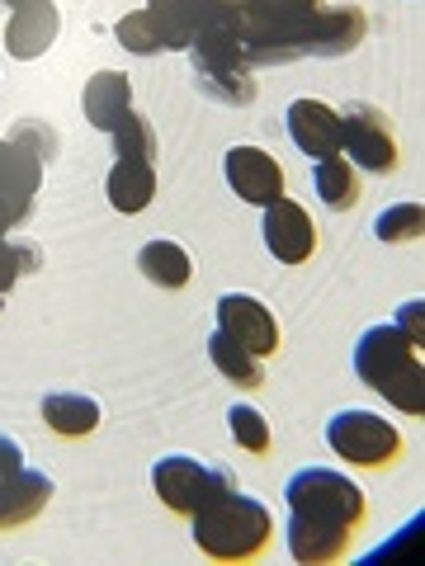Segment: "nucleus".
<instances>
[{
  "mask_svg": "<svg viewBox=\"0 0 425 566\" xmlns=\"http://www.w3.org/2000/svg\"><path fill=\"white\" fill-rule=\"evenodd\" d=\"M208 359L227 382H237V387H260L265 382V359H256L251 349L237 345L232 335H222V331L208 335Z\"/></svg>",
  "mask_w": 425,
  "mask_h": 566,
  "instance_id": "nucleus-22",
  "label": "nucleus"
},
{
  "mask_svg": "<svg viewBox=\"0 0 425 566\" xmlns=\"http://www.w3.org/2000/svg\"><path fill=\"white\" fill-rule=\"evenodd\" d=\"M260 237H265V251H270L279 264H308L317 255V222L308 218L303 203H293L289 193L274 203L260 208Z\"/></svg>",
  "mask_w": 425,
  "mask_h": 566,
  "instance_id": "nucleus-9",
  "label": "nucleus"
},
{
  "mask_svg": "<svg viewBox=\"0 0 425 566\" xmlns=\"http://www.w3.org/2000/svg\"><path fill=\"white\" fill-rule=\"evenodd\" d=\"M425 232V208L421 203H393L374 218V237L387 245H406V241H421Z\"/></svg>",
  "mask_w": 425,
  "mask_h": 566,
  "instance_id": "nucleus-25",
  "label": "nucleus"
},
{
  "mask_svg": "<svg viewBox=\"0 0 425 566\" xmlns=\"http://www.w3.org/2000/svg\"><path fill=\"white\" fill-rule=\"evenodd\" d=\"M58 29H62V14L52 0H29L10 14L6 24V52L14 62H39L43 52L58 43Z\"/></svg>",
  "mask_w": 425,
  "mask_h": 566,
  "instance_id": "nucleus-14",
  "label": "nucleus"
},
{
  "mask_svg": "<svg viewBox=\"0 0 425 566\" xmlns=\"http://www.w3.org/2000/svg\"><path fill=\"white\" fill-rule=\"evenodd\" d=\"M326 444H331V453L341 458V463L379 472V468H393L402 458V430L379 411L345 406V411H335L326 420Z\"/></svg>",
  "mask_w": 425,
  "mask_h": 566,
  "instance_id": "nucleus-5",
  "label": "nucleus"
},
{
  "mask_svg": "<svg viewBox=\"0 0 425 566\" xmlns=\"http://www.w3.org/2000/svg\"><path fill=\"white\" fill-rule=\"evenodd\" d=\"M39 264H43V260H39V251H33V245L0 237V293H10L14 283H20L24 274H33Z\"/></svg>",
  "mask_w": 425,
  "mask_h": 566,
  "instance_id": "nucleus-28",
  "label": "nucleus"
},
{
  "mask_svg": "<svg viewBox=\"0 0 425 566\" xmlns=\"http://www.w3.org/2000/svg\"><path fill=\"white\" fill-rule=\"evenodd\" d=\"M114 156H137V161H156V133H152V123L142 118L137 109H128L118 123H114Z\"/></svg>",
  "mask_w": 425,
  "mask_h": 566,
  "instance_id": "nucleus-26",
  "label": "nucleus"
},
{
  "mask_svg": "<svg viewBox=\"0 0 425 566\" xmlns=\"http://www.w3.org/2000/svg\"><path fill=\"white\" fill-rule=\"evenodd\" d=\"M222 175H227V189L251 208L283 199V166L265 147H251V142H241V147L222 156Z\"/></svg>",
  "mask_w": 425,
  "mask_h": 566,
  "instance_id": "nucleus-11",
  "label": "nucleus"
},
{
  "mask_svg": "<svg viewBox=\"0 0 425 566\" xmlns=\"http://www.w3.org/2000/svg\"><path fill=\"white\" fill-rule=\"evenodd\" d=\"M114 39L128 48L133 57H156V52H166V48H162V33H156V24H152V14H147V10L123 14V20L114 24Z\"/></svg>",
  "mask_w": 425,
  "mask_h": 566,
  "instance_id": "nucleus-27",
  "label": "nucleus"
},
{
  "mask_svg": "<svg viewBox=\"0 0 425 566\" xmlns=\"http://www.w3.org/2000/svg\"><path fill=\"white\" fill-rule=\"evenodd\" d=\"M10 137H14V142H24V147H29V151H39V156H43V161H48V156H52V147H58V142H52V133L43 128V123H20V128H14Z\"/></svg>",
  "mask_w": 425,
  "mask_h": 566,
  "instance_id": "nucleus-30",
  "label": "nucleus"
},
{
  "mask_svg": "<svg viewBox=\"0 0 425 566\" xmlns=\"http://www.w3.org/2000/svg\"><path fill=\"white\" fill-rule=\"evenodd\" d=\"M137 270H142V279H147L152 289L175 293V289H185V283L194 279V260H189V251L180 241H147L137 251Z\"/></svg>",
  "mask_w": 425,
  "mask_h": 566,
  "instance_id": "nucleus-19",
  "label": "nucleus"
},
{
  "mask_svg": "<svg viewBox=\"0 0 425 566\" xmlns=\"http://www.w3.org/2000/svg\"><path fill=\"white\" fill-rule=\"evenodd\" d=\"M152 486H156V501H162L166 510H175V515H194V510H199L204 501H212L218 491H232L237 472L199 463V458H189V453H170V458H156Z\"/></svg>",
  "mask_w": 425,
  "mask_h": 566,
  "instance_id": "nucleus-6",
  "label": "nucleus"
},
{
  "mask_svg": "<svg viewBox=\"0 0 425 566\" xmlns=\"http://www.w3.org/2000/svg\"><path fill=\"white\" fill-rule=\"evenodd\" d=\"M322 0H237L246 62L256 66H289L298 62V29Z\"/></svg>",
  "mask_w": 425,
  "mask_h": 566,
  "instance_id": "nucleus-3",
  "label": "nucleus"
},
{
  "mask_svg": "<svg viewBox=\"0 0 425 566\" xmlns=\"http://www.w3.org/2000/svg\"><path fill=\"white\" fill-rule=\"evenodd\" d=\"M189 520H194V543H199V553H208L212 562H251L274 538L270 505L237 486L204 501Z\"/></svg>",
  "mask_w": 425,
  "mask_h": 566,
  "instance_id": "nucleus-2",
  "label": "nucleus"
},
{
  "mask_svg": "<svg viewBox=\"0 0 425 566\" xmlns=\"http://www.w3.org/2000/svg\"><path fill=\"white\" fill-rule=\"evenodd\" d=\"M0 307H6V293H0Z\"/></svg>",
  "mask_w": 425,
  "mask_h": 566,
  "instance_id": "nucleus-34",
  "label": "nucleus"
},
{
  "mask_svg": "<svg viewBox=\"0 0 425 566\" xmlns=\"http://www.w3.org/2000/svg\"><path fill=\"white\" fill-rule=\"evenodd\" d=\"M100 401L95 397H85V392H52L43 397V420H48V430L52 434H62V439H85V434H95L100 430Z\"/></svg>",
  "mask_w": 425,
  "mask_h": 566,
  "instance_id": "nucleus-20",
  "label": "nucleus"
},
{
  "mask_svg": "<svg viewBox=\"0 0 425 566\" xmlns=\"http://www.w3.org/2000/svg\"><path fill=\"white\" fill-rule=\"evenodd\" d=\"M283 505L289 515H303V520H322V524H345V528H360L369 515V501L354 476L335 472V468H303L289 476L283 486Z\"/></svg>",
  "mask_w": 425,
  "mask_h": 566,
  "instance_id": "nucleus-4",
  "label": "nucleus"
},
{
  "mask_svg": "<svg viewBox=\"0 0 425 566\" xmlns=\"http://www.w3.org/2000/svg\"><path fill=\"white\" fill-rule=\"evenodd\" d=\"M33 212V199H24V193H0V237H10L14 227H24Z\"/></svg>",
  "mask_w": 425,
  "mask_h": 566,
  "instance_id": "nucleus-29",
  "label": "nucleus"
},
{
  "mask_svg": "<svg viewBox=\"0 0 425 566\" xmlns=\"http://www.w3.org/2000/svg\"><path fill=\"white\" fill-rule=\"evenodd\" d=\"M81 109H85V123L100 133H114V123L133 109V85L123 71H95L85 81V95H81Z\"/></svg>",
  "mask_w": 425,
  "mask_h": 566,
  "instance_id": "nucleus-17",
  "label": "nucleus"
},
{
  "mask_svg": "<svg viewBox=\"0 0 425 566\" xmlns=\"http://www.w3.org/2000/svg\"><path fill=\"white\" fill-rule=\"evenodd\" d=\"M289 137L308 161H326L341 151V114L322 99H293L289 104Z\"/></svg>",
  "mask_w": 425,
  "mask_h": 566,
  "instance_id": "nucleus-13",
  "label": "nucleus"
},
{
  "mask_svg": "<svg viewBox=\"0 0 425 566\" xmlns=\"http://www.w3.org/2000/svg\"><path fill=\"white\" fill-rule=\"evenodd\" d=\"M341 114V151L354 170L369 175H393L397 170V133L379 104H345Z\"/></svg>",
  "mask_w": 425,
  "mask_h": 566,
  "instance_id": "nucleus-7",
  "label": "nucleus"
},
{
  "mask_svg": "<svg viewBox=\"0 0 425 566\" xmlns=\"http://www.w3.org/2000/svg\"><path fill=\"white\" fill-rule=\"evenodd\" d=\"M350 538H354V528H345V524H322V520L289 515V553L303 566L341 562L350 553Z\"/></svg>",
  "mask_w": 425,
  "mask_h": 566,
  "instance_id": "nucleus-16",
  "label": "nucleus"
},
{
  "mask_svg": "<svg viewBox=\"0 0 425 566\" xmlns=\"http://www.w3.org/2000/svg\"><path fill=\"white\" fill-rule=\"evenodd\" d=\"M0 6H6V10L14 14V10H20V6H29V0H0Z\"/></svg>",
  "mask_w": 425,
  "mask_h": 566,
  "instance_id": "nucleus-33",
  "label": "nucleus"
},
{
  "mask_svg": "<svg viewBox=\"0 0 425 566\" xmlns=\"http://www.w3.org/2000/svg\"><path fill=\"white\" fill-rule=\"evenodd\" d=\"M218 331L246 345L256 359L279 354V316L260 303L256 293H222L218 297Z\"/></svg>",
  "mask_w": 425,
  "mask_h": 566,
  "instance_id": "nucleus-10",
  "label": "nucleus"
},
{
  "mask_svg": "<svg viewBox=\"0 0 425 566\" xmlns=\"http://www.w3.org/2000/svg\"><path fill=\"white\" fill-rule=\"evenodd\" d=\"M104 193L118 212H142L156 199V161H137V156H114L110 180H104Z\"/></svg>",
  "mask_w": 425,
  "mask_h": 566,
  "instance_id": "nucleus-18",
  "label": "nucleus"
},
{
  "mask_svg": "<svg viewBox=\"0 0 425 566\" xmlns=\"http://www.w3.org/2000/svg\"><path fill=\"white\" fill-rule=\"evenodd\" d=\"M402 335H412V340L421 345L425 340V303L421 297H412V303H402V312H397V322H393Z\"/></svg>",
  "mask_w": 425,
  "mask_h": 566,
  "instance_id": "nucleus-31",
  "label": "nucleus"
},
{
  "mask_svg": "<svg viewBox=\"0 0 425 566\" xmlns=\"http://www.w3.org/2000/svg\"><path fill=\"white\" fill-rule=\"evenodd\" d=\"M312 189H317V199H322L331 212H350L354 203H360V170H354L345 156L335 151V156H326V161H317Z\"/></svg>",
  "mask_w": 425,
  "mask_h": 566,
  "instance_id": "nucleus-21",
  "label": "nucleus"
},
{
  "mask_svg": "<svg viewBox=\"0 0 425 566\" xmlns=\"http://www.w3.org/2000/svg\"><path fill=\"white\" fill-rule=\"evenodd\" d=\"M194 81H199V91L208 99L227 104V109H246V104L256 99V71L241 66V71H194Z\"/></svg>",
  "mask_w": 425,
  "mask_h": 566,
  "instance_id": "nucleus-23",
  "label": "nucleus"
},
{
  "mask_svg": "<svg viewBox=\"0 0 425 566\" xmlns=\"http://www.w3.org/2000/svg\"><path fill=\"white\" fill-rule=\"evenodd\" d=\"M52 476L39 468H14L10 476H0V528H24L48 510L52 501Z\"/></svg>",
  "mask_w": 425,
  "mask_h": 566,
  "instance_id": "nucleus-15",
  "label": "nucleus"
},
{
  "mask_svg": "<svg viewBox=\"0 0 425 566\" xmlns=\"http://www.w3.org/2000/svg\"><path fill=\"white\" fill-rule=\"evenodd\" d=\"M369 39V14L360 6H317L298 29V57H350Z\"/></svg>",
  "mask_w": 425,
  "mask_h": 566,
  "instance_id": "nucleus-8",
  "label": "nucleus"
},
{
  "mask_svg": "<svg viewBox=\"0 0 425 566\" xmlns=\"http://www.w3.org/2000/svg\"><path fill=\"white\" fill-rule=\"evenodd\" d=\"M227 430H232L237 449L256 453V458H270L274 449V434H270V420H265V411H256L251 401H237L232 411H227Z\"/></svg>",
  "mask_w": 425,
  "mask_h": 566,
  "instance_id": "nucleus-24",
  "label": "nucleus"
},
{
  "mask_svg": "<svg viewBox=\"0 0 425 566\" xmlns=\"http://www.w3.org/2000/svg\"><path fill=\"white\" fill-rule=\"evenodd\" d=\"M14 468H24V449H20V439L0 434V476H10Z\"/></svg>",
  "mask_w": 425,
  "mask_h": 566,
  "instance_id": "nucleus-32",
  "label": "nucleus"
},
{
  "mask_svg": "<svg viewBox=\"0 0 425 566\" xmlns=\"http://www.w3.org/2000/svg\"><path fill=\"white\" fill-rule=\"evenodd\" d=\"M354 374L364 387L397 406L402 416H425V368H421V345L402 335L393 322L369 326L354 340Z\"/></svg>",
  "mask_w": 425,
  "mask_h": 566,
  "instance_id": "nucleus-1",
  "label": "nucleus"
},
{
  "mask_svg": "<svg viewBox=\"0 0 425 566\" xmlns=\"http://www.w3.org/2000/svg\"><path fill=\"white\" fill-rule=\"evenodd\" d=\"M227 6H232V0H147L142 10L152 14L166 52H189V43L199 39V29L208 20H218Z\"/></svg>",
  "mask_w": 425,
  "mask_h": 566,
  "instance_id": "nucleus-12",
  "label": "nucleus"
}]
</instances>
